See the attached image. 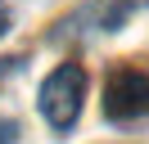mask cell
<instances>
[{"label": "cell", "mask_w": 149, "mask_h": 144, "mask_svg": "<svg viewBox=\"0 0 149 144\" xmlns=\"http://www.w3.org/2000/svg\"><path fill=\"white\" fill-rule=\"evenodd\" d=\"M104 117L109 122H145L149 117V72L118 63L104 81Z\"/></svg>", "instance_id": "1"}, {"label": "cell", "mask_w": 149, "mask_h": 144, "mask_svg": "<svg viewBox=\"0 0 149 144\" xmlns=\"http://www.w3.org/2000/svg\"><path fill=\"white\" fill-rule=\"evenodd\" d=\"M81 99H86V68L81 63H63L45 77L41 86V113L54 131H68L81 113Z\"/></svg>", "instance_id": "2"}, {"label": "cell", "mask_w": 149, "mask_h": 144, "mask_svg": "<svg viewBox=\"0 0 149 144\" xmlns=\"http://www.w3.org/2000/svg\"><path fill=\"white\" fill-rule=\"evenodd\" d=\"M0 144H18V122L0 117Z\"/></svg>", "instance_id": "3"}, {"label": "cell", "mask_w": 149, "mask_h": 144, "mask_svg": "<svg viewBox=\"0 0 149 144\" xmlns=\"http://www.w3.org/2000/svg\"><path fill=\"white\" fill-rule=\"evenodd\" d=\"M9 32V9H5V0H0V36Z\"/></svg>", "instance_id": "4"}]
</instances>
